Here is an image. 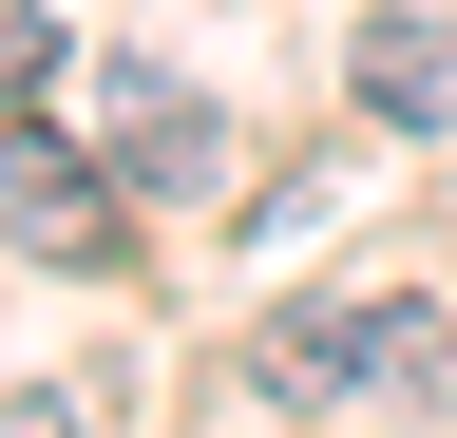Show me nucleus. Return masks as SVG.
Wrapping results in <instances>:
<instances>
[{"label": "nucleus", "instance_id": "obj_1", "mask_svg": "<svg viewBox=\"0 0 457 438\" xmlns=\"http://www.w3.org/2000/svg\"><path fill=\"white\" fill-rule=\"evenodd\" d=\"M248 381L267 401H457V324L438 305H286L267 343H248Z\"/></svg>", "mask_w": 457, "mask_h": 438}, {"label": "nucleus", "instance_id": "obj_2", "mask_svg": "<svg viewBox=\"0 0 457 438\" xmlns=\"http://www.w3.org/2000/svg\"><path fill=\"white\" fill-rule=\"evenodd\" d=\"M114 229H134V172L77 134H38V115H0V248H38V267H114Z\"/></svg>", "mask_w": 457, "mask_h": 438}, {"label": "nucleus", "instance_id": "obj_3", "mask_svg": "<svg viewBox=\"0 0 457 438\" xmlns=\"http://www.w3.org/2000/svg\"><path fill=\"white\" fill-rule=\"evenodd\" d=\"M96 153H114V172H134V191H228V134H210V95L191 77H96Z\"/></svg>", "mask_w": 457, "mask_h": 438}, {"label": "nucleus", "instance_id": "obj_4", "mask_svg": "<svg viewBox=\"0 0 457 438\" xmlns=\"http://www.w3.org/2000/svg\"><path fill=\"white\" fill-rule=\"evenodd\" d=\"M343 77H362V115H381V134L457 115V38H438V20H362V58H343Z\"/></svg>", "mask_w": 457, "mask_h": 438}, {"label": "nucleus", "instance_id": "obj_5", "mask_svg": "<svg viewBox=\"0 0 457 438\" xmlns=\"http://www.w3.org/2000/svg\"><path fill=\"white\" fill-rule=\"evenodd\" d=\"M20 95H57V0H0V115Z\"/></svg>", "mask_w": 457, "mask_h": 438}, {"label": "nucleus", "instance_id": "obj_6", "mask_svg": "<svg viewBox=\"0 0 457 438\" xmlns=\"http://www.w3.org/2000/svg\"><path fill=\"white\" fill-rule=\"evenodd\" d=\"M0 438H96L77 401H38V381H0Z\"/></svg>", "mask_w": 457, "mask_h": 438}]
</instances>
